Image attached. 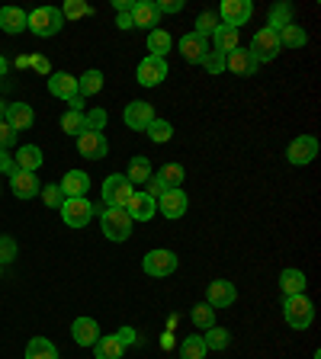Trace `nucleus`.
<instances>
[{
  "instance_id": "obj_1",
  "label": "nucleus",
  "mask_w": 321,
  "mask_h": 359,
  "mask_svg": "<svg viewBox=\"0 0 321 359\" xmlns=\"http://www.w3.org/2000/svg\"><path fill=\"white\" fill-rule=\"evenodd\" d=\"M61 26H65V16H61L58 7H39V10H32L30 20H26V29H32L39 39L58 36Z\"/></svg>"
},
{
  "instance_id": "obj_2",
  "label": "nucleus",
  "mask_w": 321,
  "mask_h": 359,
  "mask_svg": "<svg viewBox=\"0 0 321 359\" xmlns=\"http://www.w3.org/2000/svg\"><path fill=\"white\" fill-rule=\"evenodd\" d=\"M283 318L292 330H306L315 318V305L308 295H286L283 302Z\"/></svg>"
},
{
  "instance_id": "obj_3",
  "label": "nucleus",
  "mask_w": 321,
  "mask_h": 359,
  "mask_svg": "<svg viewBox=\"0 0 321 359\" xmlns=\"http://www.w3.org/2000/svg\"><path fill=\"white\" fill-rule=\"evenodd\" d=\"M100 228L110 241H129L132 238V218L126 209H116V205H106L103 215H100Z\"/></svg>"
},
{
  "instance_id": "obj_4",
  "label": "nucleus",
  "mask_w": 321,
  "mask_h": 359,
  "mask_svg": "<svg viewBox=\"0 0 321 359\" xmlns=\"http://www.w3.org/2000/svg\"><path fill=\"white\" fill-rule=\"evenodd\" d=\"M100 193H103V202H106V205L126 209V202L135 196V187L129 183L126 177H122V173H112V177L103 180V189H100Z\"/></svg>"
},
{
  "instance_id": "obj_5",
  "label": "nucleus",
  "mask_w": 321,
  "mask_h": 359,
  "mask_svg": "<svg viewBox=\"0 0 321 359\" xmlns=\"http://www.w3.org/2000/svg\"><path fill=\"white\" fill-rule=\"evenodd\" d=\"M247 52L257 58V65H263V61H273L283 48H280V39H277V29H270V26H263V29L254 32V39H251V48Z\"/></svg>"
},
{
  "instance_id": "obj_6",
  "label": "nucleus",
  "mask_w": 321,
  "mask_h": 359,
  "mask_svg": "<svg viewBox=\"0 0 321 359\" xmlns=\"http://www.w3.org/2000/svg\"><path fill=\"white\" fill-rule=\"evenodd\" d=\"M177 254L173 250H148L142 260V269L148 276L155 279H164V276H173V269H177Z\"/></svg>"
},
{
  "instance_id": "obj_7",
  "label": "nucleus",
  "mask_w": 321,
  "mask_h": 359,
  "mask_svg": "<svg viewBox=\"0 0 321 359\" xmlns=\"http://www.w3.org/2000/svg\"><path fill=\"white\" fill-rule=\"evenodd\" d=\"M251 16H254V4L251 0H222V7H218V22L235 26V29L251 22Z\"/></svg>"
},
{
  "instance_id": "obj_8",
  "label": "nucleus",
  "mask_w": 321,
  "mask_h": 359,
  "mask_svg": "<svg viewBox=\"0 0 321 359\" xmlns=\"http://www.w3.org/2000/svg\"><path fill=\"white\" fill-rule=\"evenodd\" d=\"M315 157H318V138H312V135H299V138H292L289 148H286V161L296 164V167L312 164Z\"/></svg>"
},
{
  "instance_id": "obj_9",
  "label": "nucleus",
  "mask_w": 321,
  "mask_h": 359,
  "mask_svg": "<svg viewBox=\"0 0 321 359\" xmlns=\"http://www.w3.org/2000/svg\"><path fill=\"white\" fill-rule=\"evenodd\" d=\"M61 218H65L67 228H87L90 218H93V202H87L81 196V199H65V205H61Z\"/></svg>"
},
{
  "instance_id": "obj_10",
  "label": "nucleus",
  "mask_w": 321,
  "mask_h": 359,
  "mask_svg": "<svg viewBox=\"0 0 321 359\" xmlns=\"http://www.w3.org/2000/svg\"><path fill=\"white\" fill-rule=\"evenodd\" d=\"M106 151H110V142H106V135L103 132H84L77 135V154L87 157V161H103Z\"/></svg>"
},
{
  "instance_id": "obj_11",
  "label": "nucleus",
  "mask_w": 321,
  "mask_h": 359,
  "mask_svg": "<svg viewBox=\"0 0 321 359\" xmlns=\"http://www.w3.org/2000/svg\"><path fill=\"white\" fill-rule=\"evenodd\" d=\"M235 299H238V289H235V283H228V279H212L209 289H206V305L209 308H232Z\"/></svg>"
},
{
  "instance_id": "obj_12",
  "label": "nucleus",
  "mask_w": 321,
  "mask_h": 359,
  "mask_svg": "<svg viewBox=\"0 0 321 359\" xmlns=\"http://www.w3.org/2000/svg\"><path fill=\"white\" fill-rule=\"evenodd\" d=\"M257 58L251 52H247V48H235V52H228L225 55V71H232L235 77H254L257 74Z\"/></svg>"
},
{
  "instance_id": "obj_13",
  "label": "nucleus",
  "mask_w": 321,
  "mask_h": 359,
  "mask_svg": "<svg viewBox=\"0 0 321 359\" xmlns=\"http://www.w3.org/2000/svg\"><path fill=\"white\" fill-rule=\"evenodd\" d=\"M122 119H126V126L132 128V132H145L157 116H155V109H151V103H145V100H132V103L126 106V112H122Z\"/></svg>"
},
{
  "instance_id": "obj_14",
  "label": "nucleus",
  "mask_w": 321,
  "mask_h": 359,
  "mask_svg": "<svg viewBox=\"0 0 321 359\" xmlns=\"http://www.w3.org/2000/svg\"><path fill=\"white\" fill-rule=\"evenodd\" d=\"M164 77H167V61L155 58V55H148V58L138 65V71H135V81L142 83V87H157Z\"/></svg>"
},
{
  "instance_id": "obj_15",
  "label": "nucleus",
  "mask_w": 321,
  "mask_h": 359,
  "mask_svg": "<svg viewBox=\"0 0 321 359\" xmlns=\"http://www.w3.org/2000/svg\"><path fill=\"white\" fill-rule=\"evenodd\" d=\"M187 209H190V199H187V193L183 189H167L161 199H157V212L164 218H183L187 215Z\"/></svg>"
},
{
  "instance_id": "obj_16",
  "label": "nucleus",
  "mask_w": 321,
  "mask_h": 359,
  "mask_svg": "<svg viewBox=\"0 0 321 359\" xmlns=\"http://www.w3.org/2000/svg\"><path fill=\"white\" fill-rule=\"evenodd\" d=\"M129 16H132V26L135 29H157V20H161V13H157V7L151 4V0H135L132 10H129Z\"/></svg>"
},
{
  "instance_id": "obj_17",
  "label": "nucleus",
  "mask_w": 321,
  "mask_h": 359,
  "mask_svg": "<svg viewBox=\"0 0 321 359\" xmlns=\"http://www.w3.org/2000/svg\"><path fill=\"white\" fill-rule=\"evenodd\" d=\"M10 193L16 196V199H32V196H39V180L36 173L30 170H10Z\"/></svg>"
},
{
  "instance_id": "obj_18",
  "label": "nucleus",
  "mask_w": 321,
  "mask_h": 359,
  "mask_svg": "<svg viewBox=\"0 0 321 359\" xmlns=\"http://www.w3.org/2000/svg\"><path fill=\"white\" fill-rule=\"evenodd\" d=\"M4 122H7L13 132H26V128H32V122H36V112H32L30 103H7Z\"/></svg>"
},
{
  "instance_id": "obj_19",
  "label": "nucleus",
  "mask_w": 321,
  "mask_h": 359,
  "mask_svg": "<svg viewBox=\"0 0 321 359\" xmlns=\"http://www.w3.org/2000/svg\"><path fill=\"white\" fill-rule=\"evenodd\" d=\"M177 48H180V55H183L190 65H202V58L209 55V42H206L202 36H196V32H190V36L180 39Z\"/></svg>"
},
{
  "instance_id": "obj_20",
  "label": "nucleus",
  "mask_w": 321,
  "mask_h": 359,
  "mask_svg": "<svg viewBox=\"0 0 321 359\" xmlns=\"http://www.w3.org/2000/svg\"><path fill=\"white\" fill-rule=\"evenodd\" d=\"M48 93H52V97H58V100H67V103H71L74 97H81V93H77V77L65 74V71H55V74L48 77Z\"/></svg>"
},
{
  "instance_id": "obj_21",
  "label": "nucleus",
  "mask_w": 321,
  "mask_h": 359,
  "mask_svg": "<svg viewBox=\"0 0 321 359\" xmlns=\"http://www.w3.org/2000/svg\"><path fill=\"white\" fill-rule=\"evenodd\" d=\"M126 212H129L132 222H151L155 212H157V202L151 199V196H145V193H135L132 199L126 202Z\"/></svg>"
},
{
  "instance_id": "obj_22",
  "label": "nucleus",
  "mask_w": 321,
  "mask_h": 359,
  "mask_svg": "<svg viewBox=\"0 0 321 359\" xmlns=\"http://www.w3.org/2000/svg\"><path fill=\"white\" fill-rule=\"evenodd\" d=\"M58 187H61V193H65V199H81L90 189V177L84 170H67Z\"/></svg>"
},
{
  "instance_id": "obj_23",
  "label": "nucleus",
  "mask_w": 321,
  "mask_h": 359,
  "mask_svg": "<svg viewBox=\"0 0 321 359\" xmlns=\"http://www.w3.org/2000/svg\"><path fill=\"white\" fill-rule=\"evenodd\" d=\"M71 337H74L77 346H93L100 340V324L93 321V318H77V321L71 324Z\"/></svg>"
},
{
  "instance_id": "obj_24",
  "label": "nucleus",
  "mask_w": 321,
  "mask_h": 359,
  "mask_svg": "<svg viewBox=\"0 0 321 359\" xmlns=\"http://www.w3.org/2000/svg\"><path fill=\"white\" fill-rule=\"evenodd\" d=\"M42 161H45V154H42V148H36V144H22V148L13 154V167H16V170L36 173L39 167H42Z\"/></svg>"
},
{
  "instance_id": "obj_25",
  "label": "nucleus",
  "mask_w": 321,
  "mask_h": 359,
  "mask_svg": "<svg viewBox=\"0 0 321 359\" xmlns=\"http://www.w3.org/2000/svg\"><path fill=\"white\" fill-rule=\"evenodd\" d=\"M26 20H30V13L20 7H0V29L10 32V36H16V32L26 29Z\"/></svg>"
},
{
  "instance_id": "obj_26",
  "label": "nucleus",
  "mask_w": 321,
  "mask_h": 359,
  "mask_svg": "<svg viewBox=\"0 0 321 359\" xmlns=\"http://www.w3.org/2000/svg\"><path fill=\"white\" fill-rule=\"evenodd\" d=\"M306 273L302 269H283L280 273V289H283V295H306Z\"/></svg>"
},
{
  "instance_id": "obj_27",
  "label": "nucleus",
  "mask_w": 321,
  "mask_h": 359,
  "mask_svg": "<svg viewBox=\"0 0 321 359\" xmlns=\"http://www.w3.org/2000/svg\"><path fill=\"white\" fill-rule=\"evenodd\" d=\"M212 42H216V52L218 55H228L238 48V29L235 26H225V22H218V29L212 32Z\"/></svg>"
},
{
  "instance_id": "obj_28",
  "label": "nucleus",
  "mask_w": 321,
  "mask_h": 359,
  "mask_svg": "<svg viewBox=\"0 0 321 359\" xmlns=\"http://www.w3.org/2000/svg\"><path fill=\"white\" fill-rule=\"evenodd\" d=\"M93 350H97V359H122L126 346L119 344V337L116 334H103L97 344H93Z\"/></svg>"
},
{
  "instance_id": "obj_29",
  "label": "nucleus",
  "mask_w": 321,
  "mask_h": 359,
  "mask_svg": "<svg viewBox=\"0 0 321 359\" xmlns=\"http://www.w3.org/2000/svg\"><path fill=\"white\" fill-rule=\"evenodd\" d=\"M126 180L129 183H148L151 180V161L148 157H142V154H135L132 161H129V170H126Z\"/></svg>"
},
{
  "instance_id": "obj_30",
  "label": "nucleus",
  "mask_w": 321,
  "mask_h": 359,
  "mask_svg": "<svg viewBox=\"0 0 321 359\" xmlns=\"http://www.w3.org/2000/svg\"><path fill=\"white\" fill-rule=\"evenodd\" d=\"M277 39H280V48H302V45L308 42L306 29H302V26H296V22L283 26V29L277 32Z\"/></svg>"
},
{
  "instance_id": "obj_31",
  "label": "nucleus",
  "mask_w": 321,
  "mask_h": 359,
  "mask_svg": "<svg viewBox=\"0 0 321 359\" xmlns=\"http://www.w3.org/2000/svg\"><path fill=\"white\" fill-rule=\"evenodd\" d=\"M26 359H58V350H55L52 340H45V337H32L30 344H26Z\"/></svg>"
},
{
  "instance_id": "obj_32",
  "label": "nucleus",
  "mask_w": 321,
  "mask_h": 359,
  "mask_svg": "<svg viewBox=\"0 0 321 359\" xmlns=\"http://www.w3.org/2000/svg\"><path fill=\"white\" fill-rule=\"evenodd\" d=\"M100 90H103V74H100V71H84V74L77 77V93H81V97H97Z\"/></svg>"
},
{
  "instance_id": "obj_33",
  "label": "nucleus",
  "mask_w": 321,
  "mask_h": 359,
  "mask_svg": "<svg viewBox=\"0 0 321 359\" xmlns=\"http://www.w3.org/2000/svg\"><path fill=\"white\" fill-rule=\"evenodd\" d=\"M292 22V7L289 4H273V7L267 10V26L270 29H283V26H289Z\"/></svg>"
},
{
  "instance_id": "obj_34",
  "label": "nucleus",
  "mask_w": 321,
  "mask_h": 359,
  "mask_svg": "<svg viewBox=\"0 0 321 359\" xmlns=\"http://www.w3.org/2000/svg\"><path fill=\"white\" fill-rule=\"evenodd\" d=\"M148 48H151V55H155V58H164V55L173 48V39L167 36L164 29H151L148 32Z\"/></svg>"
},
{
  "instance_id": "obj_35",
  "label": "nucleus",
  "mask_w": 321,
  "mask_h": 359,
  "mask_svg": "<svg viewBox=\"0 0 321 359\" xmlns=\"http://www.w3.org/2000/svg\"><path fill=\"white\" fill-rule=\"evenodd\" d=\"M61 132H65V135H74V138L87 132V119H84V112L67 109L65 116H61Z\"/></svg>"
},
{
  "instance_id": "obj_36",
  "label": "nucleus",
  "mask_w": 321,
  "mask_h": 359,
  "mask_svg": "<svg viewBox=\"0 0 321 359\" xmlns=\"http://www.w3.org/2000/svg\"><path fill=\"white\" fill-rule=\"evenodd\" d=\"M180 359H206V344H202L199 334H190L180 344Z\"/></svg>"
},
{
  "instance_id": "obj_37",
  "label": "nucleus",
  "mask_w": 321,
  "mask_h": 359,
  "mask_svg": "<svg viewBox=\"0 0 321 359\" xmlns=\"http://www.w3.org/2000/svg\"><path fill=\"white\" fill-rule=\"evenodd\" d=\"M155 177L161 180L167 189H180V183H183V167H180V164H164L161 170L155 173Z\"/></svg>"
},
{
  "instance_id": "obj_38",
  "label": "nucleus",
  "mask_w": 321,
  "mask_h": 359,
  "mask_svg": "<svg viewBox=\"0 0 321 359\" xmlns=\"http://www.w3.org/2000/svg\"><path fill=\"white\" fill-rule=\"evenodd\" d=\"M190 318H193V324H196L199 330L216 327V308H209L206 302H202V305H196L193 311H190Z\"/></svg>"
},
{
  "instance_id": "obj_39",
  "label": "nucleus",
  "mask_w": 321,
  "mask_h": 359,
  "mask_svg": "<svg viewBox=\"0 0 321 359\" xmlns=\"http://www.w3.org/2000/svg\"><path fill=\"white\" fill-rule=\"evenodd\" d=\"M202 344H206V350H225L232 344V334L225 327H209V334H202Z\"/></svg>"
},
{
  "instance_id": "obj_40",
  "label": "nucleus",
  "mask_w": 321,
  "mask_h": 359,
  "mask_svg": "<svg viewBox=\"0 0 321 359\" xmlns=\"http://www.w3.org/2000/svg\"><path fill=\"white\" fill-rule=\"evenodd\" d=\"M145 132H148V138H151V142H157V144H164V142H171V138H173V126L167 119H155L148 128H145Z\"/></svg>"
},
{
  "instance_id": "obj_41",
  "label": "nucleus",
  "mask_w": 321,
  "mask_h": 359,
  "mask_svg": "<svg viewBox=\"0 0 321 359\" xmlns=\"http://www.w3.org/2000/svg\"><path fill=\"white\" fill-rule=\"evenodd\" d=\"M193 26H196V36H202V39H206V36H212V32H216L218 29V13H212V10H206V13H199V16H196V22H193Z\"/></svg>"
},
{
  "instance_id": "obj_42",
  "label": "nucleus",
  "mask_w": 321,
  "mask_h": 359,
  "mask_svg": "<svg viewBox=\"0 0 321 359\" xmlns=\"http://www.w3.org/2000/svg\"><path fill=\"white\" fill-rule=\"evenodd\" d=\"M93 10H90V4H84V0H67L65 7H61V16L65 20H84V16H90Z\"/></svg>"
},
{
  "instance_id": "obj_43",
  "label": "nucleus",
  "mask_w": 321,
  "mask_h": 359,
  "mask_svg": "<svg viewBox=\"0 0 321 359\" xmlns=\"http://www.w3.org/2000/svg\"><path fill=\"white\" fill-rule=\"evenodd\" d=\"M16 257H20V247H16V241L10 238V234H0V266H4V263H13Z\"/></svg>"
},
{
  "instance_id": "obj_44",
  "label": "nucleus",
  "mask_w": 321,
  "mask_h": 359,
  "mask_svg": "<svg viewBox=\"0 0 321 359\" xmlns=\"http://www.w3.org/2000/svg\"><path fill=\"white\" fill-rule=\"evenodd\" d=\"M39 193H42V202L48 205V209H61V205H65V193H61L58 183H52V187L39 189Z\"/></svg>"
},
{
  "instance_id": "obj_45",
  "label": "nucleus",
  "mask_w": 321,
  "mask_h": 359,
  "mask_svg": "<svg viewBox=\"0 0 321 359\" xmlns=\"http://www.w3.org/2000/svg\"><path fill=\"white\" fill-rule=\"evenodd\" d=\"M84 119H87V128H90V132H103V126H106V109H90V112H84Z\"/></svg>"
},
{
  "instance_id": "obj_46",
  "label": "nucleus",
  "mask_w": 321,
  "mask_h": 359,
  "mask_svg": "<svg viewBox=\"0 0 321 359\" xmlns=\"http://www.w3.org/2000/svg\"><path fill=\"white\" fill-rule=\"evenodd\" d=\"M202 67H206L209 74H222V71H225V55L209 52V55H206V58H202Z\"/></svg>"
},
{
  "instance_id": "obj_47",
  "label": "nucleus",
  "mask_w": 321,
  "mask_h": 359,
  "mask_svg": "<svg viewBox=\"0 0 321 359\" xmlns=\"http://www.w3.org/2000/svg\"><path fill=\"white\" fill-rule=\"evenodd\" d=\"M145 187H148V189H145V196H151V199H155V202L167 193V187H164V183H161V180L155 177V173H151V180H148V183H145Z\"/></svg>"
},
{
  "instance_id": "obj_48",
  "label": "nucleus",
  "mask_w": 321,
  "mask_h": 359,
  "mask_svg": "<svg viewBox=\"0 0 321 359\" xmlns=\"http://www.w3.org/2000/svg\"><path fill=\"white\" fill-rule=\"evenodd\" d=\"M16 142V132L7 126V122H0V151H10Z\"/></svg>"
},
{
  "instance_id": "obj_49",
  "label": "nucleus",
  "mask_w": 321,
  "mask_h": 359,
  "mask_svg": "<svg viewBox=\"0 0 321 359\" xmlns=\"http://www.w3.org/2000/svg\"><path fill=\"white\" fill-rule=\"evenodd\" d=\"M155 7H157V13H180V10H183V0H161Z\"/></svg>"
},
{
  "instance_id": "obj_50",
  "label": "nucleus",
  "mask_w": 321,
  "mask_h": 359,
  "mask_svg": "<svg viewBox=\"0 0 321 359\" xmlns=\"http://www.w3.org/2000/svg\"><path fill=\"white\" fill-rule=\"evenodd\" d=\"M116 337H119V344H122V346L138 344V334H135L132 327H119V334H116Z\"/></svg>"
},
{
  "instance_id": "obj_51",
  "label": "nucleus",
  "mask_w": 321,
  "mask_h": 359,
  "mask_svg": "<svg viewBox=\"0 0 321 359\" xmlns=\"http://www.w3.org/2000/svg\"><path fill=\"white\" fill-rule=\"evenodd\" d=\"M13 170V154L10 151H0V173H10Z\"/></svg>"
},
{
  "instance_id": "obj_52",
  "label": "nucleus",
  "mask_w": 321,
  "mask_h": 359,
  "mask_svg": "<svg viewBox=\"0 0 321 359\" xmlns=\"http://www.w3.org/2000/svg\"><path fill=\"white\" fill-rule=\"evenodd\" d=\"M116 26H119V29H135V26H132V16H129V13L116 16Z\"/></svg>"
},
{
  "instance_id": "obj_53",
  "label": "nucleus",
  "mask_w": 321,
  "mask_h": 359,
  "mask_svg": "<svg viewBox=\"0 0 321 359\" xmlns=\"http://www.w3.org/2000/svg\"><path fill=\"white\" fill-rule=\"evenodd\" d=\"M132 4H135V0H112V7L119 10V13H129V10H132Z\"/></svg>"
},
{
  "instance_id": "obj_54",
  "label": "nucleus",
  "mask_w": 321,
  "mask_h": 359,
  "mask_svg": "<svg viewBox=\"0 0 321 359\" xmlns=\"http://www.w3.org/2000/svg\"><path fill=\"white\" fill-rule=\"evenodd\" d=\"M32 65H36L39 71H45V74H48V61H45V58H32Z\"/></svg>"
},
{
  "instance_id": "obj_55",
  "label": "nucleus",
  "mask_w": 321,
  "mask_h": 359,
  "mask_svg": "<svg viewBox=\"0 0 321 359\" xmlns=\"http://www.w3.org/2000/svg\"><path fill=\"white\" fill-rule=\"evenodd\" d=\"M7 67H10V65H7V58L0 55V77H7Z\"/></svg>"
},
{
  "instance_id": "obj_56",
  "label": "nucleus",
  "mask_w": 321,
  "mask_h": 359,
  "mask_svg": "<svg viewBox=\"0 0 321 359\" xmlns=\"http://www.w3.org/2000/svg\"><path fill=\"white\" fill-rule=\"evenodd\" d=\"M4 116H7V103L0 100V122H4Z\"/></svg>"
}]
</instances>
